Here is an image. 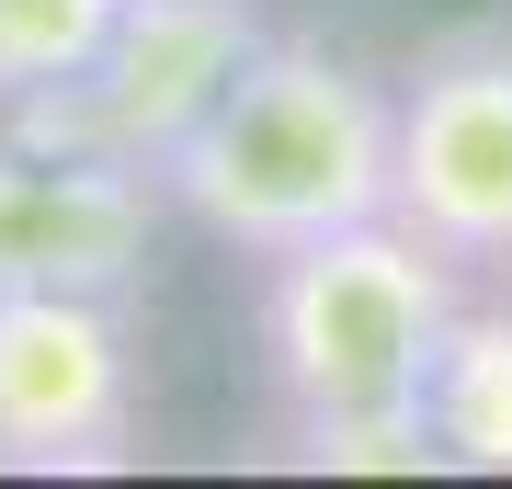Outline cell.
I'll return each instance as SVG.
<instances>
[{"label": "cell", "mask_w": 512, "mask_h": 489, "mask_svg": "<svg viewBox=\"0 0 512 489\" xmlns=\"http://www.w3.org/2000/svg\"><path fill=\"white\" fill-rule=\"evenodd\" d=\"M387 160H399V91L319 35H262L217 114L160 160V194L217 251L274 262L296 239L387 217Z\"/></svg>", "instance_id": "6da1fadb"}, {"label": "cell", "mask_w": 512, "mask_h": 489, "mask_svg": "<svg viewBox=\"0 0 512 489\" xmlns=\"http://www.w3.org/2000/svg\"><path fill=\"white\" fill-rule=\"evenodd\" d=\"M456 319V262L433 239H410L399 217L296 239L262 262V387L285 421L319 410H399L433 376V342Z\"/></svg>", "instance_id": "7a4b0ae2"}, {"label": "cell", "mask_w": 512, "mask_h": 489, "mask_svg": "<svg viewBox=\"0 0 512 489\" xmlns=\"http://www.w3.org/2000/svg\"><path fill=\"white\" fill-rule=\"evenodd\" d=\"M251 46H262L251 0H126L114 35H103V57L80 80L12 103V137H35V148H103V160L160 171L171 148L217 114V91L251 69Z\"/></svg>", "instance_id": "3957f363"}, {"label": "cell", "mask_w": 512, "mask_h": 489, "mask_svg": "<svg viewBox=\"0 0 512 489\" xmlns=\"http://www.w3.org/2000/svg\"><path fill=\"white\" fill-rule=\"evenodd\" d=\"M387 217L456 273H512V35H444L399 80Z\"/></svg>", "instance_id": "277c9868"}, {"label": "cell", "mask_w": 512, "mask_h": 489, "mask_svg": "<svg viewBox=\"0 0 512 489\" xmlns=\"http://www.w3.org/2000/svg\"><path fill=\"white\" fill-rule=\"evenodd\" d=\"M137 455V353L114 296H0V467L103 478Z\"/></svg>", "instance_id": "5b68a950"}, {"label": "cell", "mask_w": 512, "mask_h": 489, "mask_svg": "<svg viewBox=\"0 0 512 489\" xmlns=\"http://www.w3.org/2000/svg\"><path fill=\"white\" fill-rule=\"evenodd\" d=\"M160 171L103 160V148H0V296L46 285V296H126L160 228Z\"/></svg>", "instance_id": "8992f818"}, {"label": "cell", "mask_w": 512, "mask_h": 489, "mask_svg": "<svg viewBox=\"0 0 512 489\" xmlns=\"http://www.w3.org/2000/svg\"><path fill=\"white\" fill-rule=\"evenodd\" d=\"M421 421H433L444 467L512 478V308H456L421 376Z\"/></svg>", "instance_id": "52a82bcc"}, {"label": "cell", "mask_w": 512, "mask_h": 489, "mask_svg": "<svg viewBox=\"0 0 512 489\" xmlns=\"http://www.w3.org/2000/svg\"><path fill=\"white\" fill-rule=\"evenodd\" d=\"M126 0H0V103H35V91L80 80L114 35Z\"/></svg>", "instance_id": "ba28073f"}, {"label": "cell", "mask_w": 512, "mask_h": 489, "mask_svg": "<svg viewBox=\"0 0 512 489\" xmlns=\"http://www.w3.org/2000/svg\"><path fill=\"white\" fill-rule=\"evenodd\" d=\"M296 455H308V467H342V478H421V467H444L421 399H399V410H319V421H296Z\"/></svg>", "instance_id": "9c48e42d"}]
</instances>
